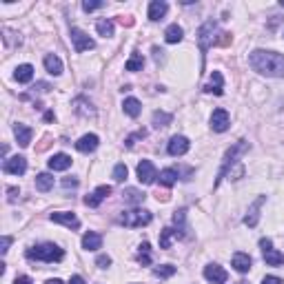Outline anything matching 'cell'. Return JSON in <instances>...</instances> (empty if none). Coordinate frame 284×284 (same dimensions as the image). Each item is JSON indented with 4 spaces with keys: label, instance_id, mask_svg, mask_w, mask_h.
Here are the masks:
<instances>
[{
    "label": "cell",
    "instance_id": "cell-5",
    "mask_svg": "<svg viewBox=\"0 0 284 284\" xmlns=\"http://www.w3.org/2000/svg\"><path fill=\"white\" fill-rule=\"evenodd\" d=\"M215 34H218V23H215V20H206L202 27L198 29V45H200L202 56H206L211 45H215V40H218Z\"/></svg>",
    "mask_w": 284,
    "mask_h": 284
},
{
    "label": "cell",
    "instance_id": "cell-43",
    "mask_svg": "<svg viewBox=\"0 0 284 284\" xmlns=\"http://www.w3.org/2000/svg\"><path fill=\"white\" fill-rule=\"evenodd\" d=\"M14 284H34V280L29 275H20V277H16L14 280Z\"/></svg>",
    "mask_w": 284,
    "mask_h": 284
},
{
    "label": "cell",
    "instance_id": "cell-24",
    "mask_svg": "<svg viewBox=\"0 0 284 284\" xmlns=\"http://www.w3.org/2000/svg\"><path fill=\"white\" fill-rule=\"evenodd\" d=\"M125 202L127 204H133V206H138V204H142L144 202V198H147V193H142V191H138V189H133V187H129L125 189Z\"/></svg>",
    "mask_w": 284,
    "mask_h": 284
},
{
    "label": "cell",
    "instance_id": "cell-32",
    "mask_svg": "<svg viewBox=\"0 0 284 284\" xmlns=\"http://www.w3.org/2000/svg\"><path fill=\"white\" fill-rule=\"evenodd\" d=\"M142 65H144V58H142V54H131V58L127 60V65H125V69L127 71H140L142 69Z\"/></svg>",
    "mask_w": 284,
    "mask_h": 284
},
{
    "label": "cell",
    "instance_id": "cell-50",
    "mask_svg": "<svg viewBox=\"0 0 284 284\" xmlns=\"http://www.w3.org/2000/svg\"><path fill=\"white\" fill-rule=\"evenodd\" d=\"M240 284H246V282H240Z\"/></svg>",
    "mask_w": 284,
    "mask_h": 284
},
{
    "label": "cell",
    "instance_id": "cell-18",
    "mask_svg": "<svg viewBox=\"0 0 284 284\" xmlns=\"http://www.w3.org/2000/svg\"><path fill=\"white\" fill-rule=\"evenodd\" d=\"M231 264H233V268L237 273H249V268H251V255L249 253H235L233 255V260H231Z\"/></svg>",
    "mask_w": 284,
    "mask_h": 284
},
{
    "label": "cell",
    "instance_id": "cell-1",
    "mask_svg": "<svg viewBox=\"0 0 284 284\" xmlns=\"http://www.w3.org/2000/svg\"><path fill=\"white\" fill-rule=\"evenodd\" d=\"M249 65L253 71L266 78H284V56L277 51L255 49L249 54Z\"/></svg>",
    "mask_w": 284,
    "mask_h": 284
},
{
    "label": "cell",
    "instance_id": "cell-11",
    "mask_svg": "<svg viewBox=\"0 0 284 284\" xmlns=\"http://www.w3.org/2000/svg\"><path fill=\"white\" fill-rule=\"evenodd\" d=\"M229 125H231V118L224 109H215L211 113V129H213L215 133H224L226 129H229Z\"/></svg>",
    "mask_w": 284,
    "mask_h": 284
},
{
    "label": "cell",
    "instance_id": "cell-30",
    "mask_svg": "<svg viewBox=\"0 0 284 284\" xmlns=\"http://www.w3.org/2000/svg\"><path fill=\"white\" fill-rule=\"evenodd\" d=\"M264 262L268 266H282L284 264V255L275 249H268V251H264Z\"/></svg>",
    "mask_w": 284,
    "mask_h": 284
},
{
    "label": "cell",
    "instance_id": "cell-46",
    "mask_svg": "<svg viewBox=\"0 0 284 284\" xmlns=\"http://www.w3.org/2000/svg\"><path fill=\"white\" fill-rule=\"evenodd\" d=\"M7 193H9V202H14V200H16V195L20 193V191H18L16 187H9V189H7Z\"/></svg>",
    "mask_w": 284,
    "mask_h": 284
},
{
    "label": "cell",
    "instance_id": "cell-15",
    "mask_svg": "<svg viewBox=\"0 0 284 284\" xmlns=\"http://www.w3.org/2000/svg\"><path fill=\"white\" fill-rule=\"evenodd\" d=\"M169 12V5L164 3V0H151L149 3V20H153V23H158V20L164 18V14Z\"/></svg>",
    "mask_w": 284,
    "mask_h": 284
},
{
    "label": "cell",
    "instance_id": "cell-28",
    "mask_svg": "<svg viewBox=\"0 0 284 284\" xmlns=\"http://www.w3.org/2000/svg\"><path fill=\"white\" fill-rule=\"evenodd\" d=\"M178 171H175V169H162V171H160V175H158V180H160V184H162V187H173L175 182H178Z\"/></svg>",
    "mask_w": 284,
    "mask_h": 284
},
{
    "label": "cell",
    "instance_id": "cell-49",
    "mask_svg": "<svg viewBox=\"0 0 284 284\" xmlns=\"http://www.w3.org/2000/svg\"><path fill=\"white\" fill-rule=\"evenodd\" d=\"M280 5H282V7H284V0H282V3H280Z\"/></svg>",
    "mask_w": 284,
    "mask_h": 284
},
{
    "label": "cell",
    "instance_id": "cell-20",
    "mask_svg": "<svg viewBox=\"0 0 284 284\" xmlns=\"http://www.w3.org/2000/svg\"><path fill=\"white\" fill-rule=\"evenodd\" d=\"M14 136H16V140H18L20 147H29L34 131L27 125H16V127H14Z\"/></svg>",
    "mask_w": 284,
    "mask_h": 284
},
{
    "label": "cell",
    "instance_id": "cell-16",
    "mask_svg": "<svg viewBox=\"0 0 284 284\" xmlns=\"http://www.w3.org/2000/svg\"><path fill=\"white\" fill-rule=\"evenodd\" d=\"M47 164H49L51 171H67V169L71 167V158L67 156V153H54Z\"/></svg>",
    "mask_w": 284,
    "mask_h": 284
},
{
    "label": "cell",
    "instance_id": "cell-40",
    "mask_svg": "<svg viewBox=\"0 0 284 284\" xmlns=\"http://www.w3.org/2000/svg\"><path fill=\"white\" fill-rule=\"evenodd\" d=\"M96 266H98V268H109V266H111V257H109V255H98Z\"/></svg>",
    "mask_w": 284,
    "mask_h": 284
},
{
    "label": "cell",
    "instance_id": "cell-33",
    "mask_svg": "<svg viewBox=\"0 0 284 284\" xmlns=\"http://www.w3.org/2000/svg\"><path fill=\"white\" fill-rule=\"evenodd\" d=\"M138 262H140L142 266L151 264V246H149V242H142V244H140V251H138Z\"/></svg>",
    "mask_w": 284,
    "mask_h": 284
},
{
    "label": "cell",
    "instance_id": "cell-34",
    "mask_svg": "<svg viewBox=\"0 0 284 284\" xmlns=\"http://www.w3.org/2000/svg\"><path fill=\"white\" fill-rule=\"evenodd\" d=\"M171 120H173V116H171V113H167V111H156V113H153V127H158V129L167 127Z\"/></svg>",
    "mask_w": 284,
    "mask_h": 284
},
{
    "label": "cell",
    "instance_id": "cell-14",
    "mask_svg": "<svg viewBox=\"0 0 284 284\" xmlns=\"http://www.w3.org/2000/svg\"><path fill=\"white\" fill-rule=\"evenodd\" d=\"M264 202H266V195H260V198L253 202V206L249 209V213L244 215V224L246 226H251V229H253V226H257V222H260V206Z\"/></svg>",
    "mask_w": 284,
    "mask_h": 284
},
{
    "label": "cell",
    "instance_id": "cell-25",
    "mask_svg": "<svg viewBox=\"0 0 284 284\" xmlns=\"http://www.w3.org/2000/svg\"><path fill=\"white\" fill-rule=\"evenodd\" d=\"M36 189H38L40 193H47V191H51V189H54V175H49V173L36 175Z\"/></svg>",
    "mask_w": 284,
    "mask_h": 284
},
{
    "label": "cell",
    "instance_id": "cell-35",
    "mask_svg": "<svg viewBox=\"0 0 284 284\" xmlns=\"http://www.w3.org/2000/svg\"><path fill=\"white\" fill-rule=\"evenodd\" d=\"M173 273H175V266H171V264H162V266L153 268V275L160 277V280H167V277H171Z\"/></svg>",
    "mask_w": 284,
    "mask_h": 284
},
{
    "label": "cell",
    "instance_id": "cell-8",
    "mask_svg": "<svg viewBox=\"0 0 284 284\" xmlns=\"http://www.w3.org/2000/svg\"><path fill=\"white\" fill-rule=\"evenodd\" d=\"M191 149V142H189V138L187 136H173L171 140H169L167 144V151H169V156H173V158H178V156H184Z\"/></svg>",
    "mask_w": 284,
    "mask_h": 284
},
{
    "label": "cell",
    "instance_id": "cell-26",
    "mask_svg": "<svg viewBox=\"0 0 284 284\" xmlns=\"http://www.w3.org/2000/svg\"><path fill=\"white\" fill-rule=\"evenodd\" d=\"M182 36H184V32H182V27H180V25H169L167 32H164V40H167L169 45H175V43H180V40H182Z\"/></svg>",
    "mask_w": 284,
    "mask_h": 284
},
{
    "label": "cell",
    "instance_id": "cell-9",
    "mask_svg": "<svg viewBox=\"0 0 284 284\" xmlns=\"http://www.w3.org/2000/svg\"><path fill=\"white\" fill-rule=\"evenodd\" d=\"M51 222H56V224H63L67 229H78L80 226V220L76 213H71V211H56V213L49 215Z\"/></svg>",
    "mask_w": 284,
    "mask_h": 284
},
{
    "label": "cell",
    "instance_id": "cell-23",
    "mask_svg": "<svg viewBox=\"0 0 284 284\" xmlns=\"http://www.w3.org/2000/svg\"><path fill=\"white\" fill-rule=\"evenodd\" d=\"M122 109H125L127 116L138 118V116H140V111H142V105H140V100H138V98H125V102H122Z\"/></svg>",
    "mask_w": 284,
    "mask_h": 284
},
{
    "label": "cell",
    "instance_id": "cell-17",
    "mask_svg": "<svg viewBox=\"0 0 284 284\" xmlns=\"http://www.w3.org/2000/svg\"><path fill=\"white\" fill-rule=\"evenodd\" d=\"M204 91H209V94H215V96H222V94H224V78H222L220 71H213V74H211V80H209V85L204 87Z\"/></svg>",
    "mask_w": 284,
    "mask_h": 284
},
{
    "label": "cell",
    "instance_id": "cell-38",
    "mask_svg": "<svg viewBox=\"0 0 284 284\" xmlns=\"http://www.w3.org/2000/svg\"><path fill=\"white\" fill-rule=\"evenodd\" d=\"M144 136H147V131H144V129H140V131H136V133H133V136H129L127 140H125V144H127L129 149H131L133 144H136V140H140V138H144Z\"/></svg>",
    "mask_w": 284,
    "mask_h": 284
},
{
    "label": "cell",
    "instance_id": "cell-27",
    "mask_svg": "<svg viewBox=\"0 0 284 284\" xmlns=\"http://www.w3.org/2000/svg\"><path fill=\"white\" fill-rule=\"evenodd\" d=\"M14 78L18 82H32L34 78V67L32 65H18L16 71H14Z\"/></svg>",
    "mask_w": 284,
    "mask_h": 284
},
{
    "label": "cell",
    "instance_id": "cell-45",
    "mask_svg": "<svg viewBox=\"0 0 284 284\" xmlns=\"http://www.w3.org/2000/svg\"><path fill=\"white\" fill-rule=\"evenodd\" d=\"M260 246H262V251H268V249H273V242L268 237H264V240H260Z\"/></svg>",
    "mask_w": 284,
    "mask_h": 284
},
{
    "label": "cell",
    "instance_id": "cell-21",
    "mask_svg": "<svg viewBox=\"0 0 284 284\" xmlns=\"http://www.w3.org/2000/svg\"><path fill=\"white\" fill-rule=\"evenodd\" d=\"M102 246V235L94 233V231H89V233L82 235V249L85 251H98Z\"/></svg>",
    "mask_w": 284,
    "mask_h": 284
},
{
    "label": "cell",
    "instance_id": "cell-48",
    "mask_svg": "<svg viewBox=\"0 0 284 284\" xmlns=\"http://www.w3.org/2000/svg\"><path fill=\"white\" fill-rule=\"evenodd\" d=\"M45 284H63V280H58V277H54V280H47Z\"/></svg>",
    "mask_w": 284,
    "mask_h": 284
},
{
    "label": "cell",
    "instance_id": "cell-12",
    "mask_svg": "<svg viewBox=\"0 0 284 284\" xmlns=\"http://www.w3.org/2000/svg\"><path fill=\"white\" fill-rule=\"evenodd\" d=\"M204 277L213 284H224L229 275H226V271L220 264H206L204 266Z\"/></svg>",
    "mask_w": 284,
    "mask_h": 284
},
{
    "label": "cell",
    "instance_id": "cell-19",
    "mask_svg": "<svg viewBox=\"0 0 284 284\" xmlns=\"http://www.w3.org/2000/svg\"><path fill=\"white\" fill-rule=\"evenodd\" d=\"M43 63H45V69H47L51 76H60V74H63V60H60L56 54H47Z\"/></svg>",
    "mask_w": 284,
    "mask_h": 284
},
{
    "label": "cell",
    "instance_id": "cell-41",
    "mask_svg": "<svg viewBox=\"0 0 284 284\" xmlns=\"http://www.w3.org/2000/svg\"><path fill=\"white\" fill-rule=\"evenodd\" d=\"M63 187L65 189H76V187H78V180H76V178H65L63 180Z\"/></svg>",
    "mask_w": 284,
    "mask_h": 284
},
{
    "label": "cell",
    "instance_id": "cell-29",
    "mask_svg": "<svg viewBox=\"0 0 284 284\" xmlns=\"http://www.w3.org/2000/svg\"><path fill=\"white\" fill-rule=\"evenodd\" d=\"M96 32L102 36V38H111L113 32H116V27H113V20L105 18V20H98L96 23Z\"/></svg>",
    "mask_w": 284,
    "mask_h": 284
},
{
    "label": "cell",
    "instance_id": "cell-7",
    "mask_svg": "<svg viewBox=\"0 0 284 284\" xmlns=\"http://www.w3.org/2000/svg\"><path fill=\"white\" fill-rule=\"evenodd\" d=\"M136 173H138V180H140L142 184H153L156 182V178H158V171H156V167H153L151 160H142V162L138 164Z\"/></svg>",
    "mask_w": 284,
    "mask_h": 284
},
{
    "label": "cell",
    "instance_id": "cell-31",
    "mask_svg": "<svg viewBox=\"0 0 284 284\" xmlns=\"http://www.w3.org/2000/svg\"><path fill=\"white\" fill-rule=\"evenodd\" d=\"M175 235H180L178 231H173V229H162L160 231V249H171V240Z\"/></svg>",
    "mask_w": 284,
    "mask_h": 284
},
{
    "label": "cell",
    "instance_id": "cell-42",
    "mask_svg": "<svg viewBox=\"0 0 284 284\" xmlns=\"http://www.w3.org/2000/svg\"><path fill=\"white\" fill-rule=\"evenodd\" d=\"M262 284H282V280L277 275H266L264 280H262Z\"/></svg>",
    "mask_w": 284,
    "mask_h": 284
},
{
    "label": "cell",
    "instance_id": "cell-3",
    "mask_svg": "<svg viewBox=\"0 0 284 284\" xmlns=\"http://www.w3.org/2000/svg\"><path fill=\"white\" fill-rule=\"evenodd\" d=\"M246 151H249V142H246V140L235 142L233 147H231L229 151H226L224 160H222V169H220V173H218V182H215V187H218V184H220L229 173H233V167H235L237 162H240L237 158H240L242 153H246Z\"/></svg>",
    "mask_w": 284,
    "mask_h": 284
},
{
    "label": "cell",
    "instance_id": "cell-4",
    "mask_svg": "<svg viewBox=\"0 0 284 284\" xmlns=\"http://www.w3.org/2000/svg\"><path fill=\"white\" fill-rule=\"evenodd\" d=\"M153 220L151 211L147 209H133V211H125L120 215V224L129 226V229H138V226H147Z\"/></svg>",
    "mask_w": 284,
    "mask_h": 284
},
{
    "label": "cell",
    "instance_id": "cell-22",
    "mask_svg": "<svg viewBox=\"0 0 284 284\" xmlns=\"http://www.w3.org/2000/svg\"><path fill=\"white\" fill-rule=\"evenodd\" d=\"M74 109H76V113L78 116H96V109L91 107V102L87 100V98H76L74 100Z\"/></svg>",
    "mask_w": 284,
    "mask_h": 284
},
{
    "label": "cell",
    "instance_id": "cell-47",
    "mask_svg": "<svg viewBox=\"0 0 284 284\" xmlns=\"http://www.w3.org/2000/svg\"><path fill=\"white\" fill-rule=\"evenodd\" d=\"M69 284H85V280H82L80 275H74V277L69 280Z\"/></svg>",
    "mask_w": 284,
    "mask_h": 284
},
{
    "label": "cell",
    "instance_id": "cell-44",
    "mask_svg": "<svg viewBox=\"0 0 284 284\" xmlns=\"http://www.w3.org/2000/svg\"><path fill=\"white\" fill-rule=\"evenodd\" d=\"M9 244H12V237H9V235H5V237H3V249H0V251H3V255L9 251Z\"/></svg>",
    "mask_w": 284,
    "mask_h": 284
},
{
    "label": "cell",
    "instance_id": "cell-2",
    "mask_svg": "<svg viewBox=\"0 0 284 284\" xmlns=\"http://www.w3.org/2000/svg\"><path fill=\"white\" fill-rule=\"evenodd\" d=\"M27 257L29 260H38V262H60L65 257V251L60 249L58 244H51V242H45V244H38V246H32L27 251Z\"/></svg>",
    "mask_w": 284,
    "mask_h": 284
},
{
    "label": "cell",
    "instance_id": "cell-36",
    "mask_svg": "<svg viewBox=\"0 0 284 284\" xmlns=\"http://www.w3.org/2000/svg\"><path fill=\"white\" fill-rule=\"evenodd\" d=\"M127 175H129V171H127V167L122 162L113 167V180H116V182H125Z\"/></svg>",
    "mask_w": 284,
    "mask_h": 284
},
{
    "label": "cell",
    "instance_id": "cell-10",
    "mask_svg": "<svg viewBox=\"0 0 284 284\" xmlns=\"http://www.w3.org/2000/svg\"><path fill=\"white\" fill-rule=\"evenodd\" d=\"M3 171L9 173V175H23L25 171H27V160H25L23 156H12L5 160L3 164Z\"/></svg>",
    "mask_w": 284,
    "mask_h": 284
},
{
    "label": "cell",
    "instance_id": "cell-6",
    "mask_svg": "<svg viewBox=\"0 0 284 284\" xmlns=\"http://www.w3.org/2000/svg\"><path fill=\"white\" fill-rule=\"evenodd\" d=\"M69 36H71V43H74V49L78 51V54H82V51H89V49L96 47L94 38H89V34L82 32V29H78V27H71V34Z\"/></svg>",
    "mask_w": 284,
    "mask_h": 284
},
{
    "label": "cell",
    "instance_id": "cell-37",
    "mask_svg": "<svg viewBox=\"0 0 284 284\" xmlns=\"http://www.w3.org/2000/svg\"><path fill=\"white\" fill-rule=\"evenodd\" d=\"M111 191H113V189L109 187V184H100V187H98L94 193H96L100 200H105V198H109V195H111Z\"/></svg>",
    "mask_w": 284,
    "mask_h": 284
},
{
    "label": "cell",
    "instance_id": "cell-39",
    "mask_svg": "<svg viewBox=\"0 0 284 284\" xmlns=\"http://www.w3.org/2000/svg\"><path fill=\"white\" fill-rule=\"evenodd\" d=\"M100 7H102L100 0H91V3H89V0H85V3H82V9H85L87 14H89V12H96V9H100Z\"/></svg>",
    "mask_w": 284,
    "mask_h": 284
},
{
    "label": "cell",
    "instance_id": "cell-13",
    "mask_svg": "<svg viewBox=\"0 0 284 284\" xmlns=\"http://www.w3.org/2000/svg\"><path fill=\"white\" fill-rule=\"evenodd\" d=\"M98 144H100V138H98L96 133H85V136L76 142V149H78L80 153H91L98 149Z\"/></svg>",
    "mask_w": 284,
    "mask_h": 284
}]
</instances>
